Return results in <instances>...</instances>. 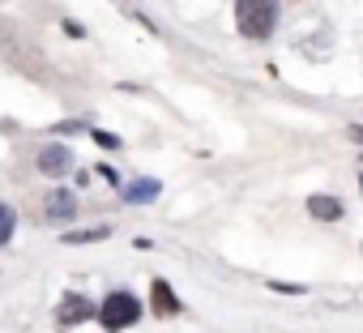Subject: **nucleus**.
I'll return each mask as SVG.
<instances>
[{
    "label": "nucleus",
    "mask_w": 363,
    "mask_h": 333,
    "mask_svg": "<svg viewBox=\"0 0 363 333\" xmlns=\"http://www.w3.org/2000/svg\"><path fill=\"white\" fill-rule=\"evenodd\" d=\"M235 22H240L244 39H269L278 26V0H240Z\"/></svg>",
    "instance_id": "obj_1"
},
{
    "label": "nucleus",
    "mask_w": 363,
    "mask_h": 333,
    "mask_svg": "<svg viewBox=\"0 0 363 333\" xmlns=\"http://www.w3.org/2000/svg\"><path fill=\"white\" fill-rule=\"evenodd\" d=\"M137 316H141V303H137V295H128V290H111V295H107V303L99 307V320H103V329H107V333L133 329V324H137Z\"/></svg>",
    "instance_id": "obj_2"
},
{
    "label": "nucleus",
    "mask_w": 363,
    "mask_h": 333,
    "mask_svg": "<svg viewBox=\"0 0 363 333\" xmlns=\"http://www.w3.org/2000/svg\"><path fill=\"white\" fill-rule=\"evenodd\" d=\"M90 316H94V307H90L86 295H65V303L56 307V320H60L65 329H73V324H82V320H90Z\"/></svg>",
    "instance_id": "obj_3"
},
{
    "label": "nucleus",
    "mask_w": 363,
    "mask_h": 333,
    "mask_svg": "<svg viewBox=\"0 0 363 333\" xmlns=\"http://www.w3.org/2000/svg\"><path fill=\"white\" fill-rule=\"evenodd\" d=\"M69 166H73L69 145H43V149H39V171H43V176H65Z\"/></svg>",
    "instance_id": "obj_4"
},
{
    "label": "nucleus",
    "mask_w": 363,
    "mask_h": 333,
    "mask_svg": "<svg viewBox=\"0 0 363 333\" xmlns=\"http://www.w3.org/2000/svg\"><path fill=\"white\" fill-rule=\"evenodd\" d=\"M43 210H48V218H52V222H69V218L77 214V197H73L69 188H56V193H48Z\"/></svg>",
    "instance_id": "obj_5"
},
{
    "label": "nucleus",
    "mask_w": 363,
    "mask_h": 333,
    "mask_svg": "<svg viewBox=\"0 0 363 333\" xmlns=\"http://www.w3.org/2000/svg\"><path fill=\"white\" fill-rule=\"evenodd\" d=\"M150 303H154V312H158V316H175L179 307H184V303L175 299L171 282H162V278H154V286H150Z\"/></svg>",
    "instance_id": "obj_6"
},
{
    "label": "nucleus",
    "mask_w": 363,
    "mask_h": 333,
    "mask_svg": "<svg viewBox=\"0 0 363 333\" xmlns=\"http://www.w3.org/2000/svg\"><path fill=\"white\" fill-rule=\"evenodd\" d=\"M308 214H312L316 222H337V218H342V201L316 193V197H308Z\"/></svg>",
    "instance_id": "obj_7"
},
{
    "label": "nucleus",
    "mask_w": 363,
    "mask_h": 333,
    "mask_svg": "<svg viewBox=\"0 0 363 333\" xmlns=\"http://www.w3.org/2000/svg\"><path fill=\"white\" fill-rule=\"evenodd\" d=\"M158 193H162V184H158V180H133V184L124 188V201H128V205H150Z\"/></svg>",
    "instance_id": "obj_8"
},
{
    "label": "nucleus",
    "mask_w": 363,
    "mask_h": 333,
    "mask_svg": "<svg viewBox=\"0 0 363 333\" xmlns=\"http://www.w3.org/2000/svg\"><path fill=\"white\" fill-rule=\"evenodd\" d=\"M107 235H111V227H90V231H69L65 244H99V239H107Z\"/></svg>",
    "instance_id": "obj_9"
},
{
    "label": "nucleus",
    "mask_w": 363,
    "mask_h": 333,
    "mask_svg": "<svg viewBox=\"0 0 363 333\" xmlns=\"http://www.w3.org/2000/svg\"><path fill=\"white\" fill-rule=\"evenodd\" d=\"M13 227H18V214H13L9 205H0V244L13 239Z\"/></svg>",
    "instance_id": "obj_10"
},
{
    "label": "nucleus",
    "mask_w": 363,
    "mask_h": 333,
    "mask_svg": "<svg viewBox=\"0 0 363 333\" xmlns=\"http://www.w3.org/2000/svg\"><path fill=\"white\" fill-rule=\"evenodd\" d=\"M90 137H94L99 145H107V149H116V145H120V137H111V132H94V128H90Z\"/></svg>",
    "instance_id": "obj_11"
},
{
    "label": "nucleus",
    "mask_w": 363,
    "mask_h": 333,
    "mask_svg": "<svg viewBox=\"0 0 363 333\" xmlns=\"http://www.w3.org/2000/svg\"><path fill=\"white\" fill-rule=\"evenodd\" d=\"M274 290H282V295H303V286H286V282H269Z\"/></svg>",
    "instance_id": "obj_12"
},
{
    "label": "nucleus",
    "mask_w": 363,
    "mask_h": 333,
    "mask_svg": "<svg viewBox=\"0 0 363 333\" xmlns=\"http://www.w3.org/2000/svg\"><path fill=\"white\" fill-rule=\"evenodd\" d=\"M350 137H354V141H363V128H350Z\"/></svg>",
    "instance_id": "obj_13"
}]
</instances>
